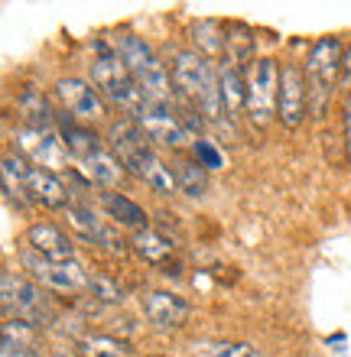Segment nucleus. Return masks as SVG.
<instances>
[{"label": "nucleus", "mask_w": 351, "mask_h": 357, "mask_svg": "<svg viewBox=\"0 0 351 357\" xmlns=\"http://www.w3.org/2000/svg\"><path fill=\"white\" fill-rule=\"evenodd\" d=\"M192 153H195V162H199L202 169H221L225 166V160H221V153H218V146L211 140H205V137H199L195 140V146H192Z\"/></svg>", "instance_id": "28"}, {"label": "nucleus", "mask_w": 351, "mask_h": 357, "mask_svg": "<svg viewBox=\"0 0 351 357\" xmlns=\"http://www.w3.org/2000/svg\"><path fill=\"white\" fill-rule=\"evenodd\" d=\"M27 247L33 254L46 257V260H75V244L62 227L49 225V221H36L27 227Z\"/></svg>", "instance_id": "18"}, {"label": "nucleus", "mask_w": 351, "mask_h": 357, "mask_svg": "<svg viewBox=\"0 0 351 357\" xmlns=\"http://www.w3.org/2000/svg\"><path fill=\"white\" fill-rule=\"evenodd\" d=\"M143 315L150 321L153 328H182V325H189L192 319V302H186L182 296L176 292H166V289H147L143 292Z\"/></svg>", "instance_id": "15"}, {"label": "nucleus", "mask_w": 351, "mask_h": 357, "mask_svg": "<svg viewBox=\"0 0 351 357\" xmlns=\"http://www.w3.org/2000/svg\"><path fill=\"white\" fill-rule=\"evenodd\" d=\"M78 357H133V348L127 341L114 338V335H105V331H95V335H85L78 338Z\"/></svg>", "instance_id": "24"}, {"label": "nucleus", "mask_w": 351, "mask_h": 357, "mask_svg": "<svg viewBox=\"0 0 351 357\" xmlns=\"http://www.w3.org/2000/svg\"><path fill=\"white\" fill-rule=\"evenodd\" d=\"M192 357H264L251 344H228V341H202L192 348Z\"/></svg>", "instance_id": "25"}, {"label": "nucleus", "mask_w": 351, "mask_h": 357, "mask_svg": "<svg viewBox=\"0 0 351 357\" xmlns=\"http://www.w3.org/2000/svg\"><path fill=\"white\" fill-rule=\"evenodd\" d=\"M147 357H166V354H147Z\"/></svg>", "instance_id": "32"}, {"label": "nucleus", "mask_w": 351, "mask_h": 357, "mask_svg": "<svg viewBox=\"0 0 351 357\" xmlns=\"http://www.w3.org/2000/svg\"><path fill=\"white\" fill-rule=\"evenodd\" d=\"M88 289L95 292L98 302H107V305H114V302L124 299V286L114 282L111 276H105V273H91L88 276Z\"/></svg>", "instance_id": "26"}, {"label": "nucleus", "mask_w": 351, "mask_h": 357, "mask_svg": "<svg viewBox=\"0 0 351 357\" xmlns=\"http://www.w3.org/2000/svg\"><path fill=\"white\" fill-rule=\"evenodd\" d=\"M247 85V117L257 130H270L280 98V66L274 59H254L244 72Z\"/></svg>", "instance_id": "8"}, {"label": "nucleus", "mask_w": 351, "mask_h": 357, "mask_svg": "<svg viewBox=\"0 0 351 357\" xmlns=\"http://www.w3.org/2000/svg\"><path fill=\"white\" fill-rule=\"evenodd\" d=\"M0 286H3V315L7 319L27 321L33 328H43V325L56 321V309H52V302H49L43 286L23 280L13 270H3Z\"/></svg>", "instance_id": "7"}, {"label": "nucleus", "mask_w": 351, "mask_h": 357, "mask_svg": "<svg viewBox=\"0 0 351 357\" xmlns=\"http://www.w3.org/2000/svg\"><path fill=\"white\" fill-rule=\"evenodd\" d=\"M20 264H23V270H27L43 289H52V292L88 289V276H91V273H85L75 260H46V257L33 254L27 247V250L20 254Z\"/></svg>", "instance_id": "11"}, {"label": "nucleus", "mask_w": 351, "mask_h": 357, "mask_svg": "<svg viewBox=\"0 0 351 357\" xmlns=\"http://www.w3.org/2000/svg\"><path fill=\"white\" fill-rule=\"evenodd\" d=\"M0 357H36V348H29V344H20V341H13V338H3Z\"/></svg>", "instance_id": "29"}, {"label": "nucleus", "mask_w": 351, "mask_h": 357, "mask_svg": "<svg viewBox=\"0 0 351 357\" xmlns=\"http://www.w3.org/2000/svg\"><path fill=\"white\" fill-rule=\"evenodd\" d=\"M88 72H91V82H95L98 94H101L107 104H114L124 117H137V114H140L147 98H143V91L130 78L127 66H124L114 52H98L95 62L88 66Z\"/></svg>", "instance_id": "6"}, {"label": "nucleus", "mask_w": 351, "mask_h": 357, "mask_svg": "<svg viewBox=\"0 0 351 357\" xmlns=\"http://www.w3.org/2000/svg\"><path fill=\"white\" fill-rule=\"evenodd\" d=\"M218 88H221V104H225V114L231 121L247 114V85H244V72L237 68V62L225 59L218 68Z\"/></svg>", "instance_id": "19"}, {"label": "nucleus", "mask_w": 351, "mask_h": 357, "mask_svg": "<svg viewBox=\"0 0 351 357\" xmlns=\"http://www.w3.org/2000/svg\"><path fill=\"white\" fill-rule=\"evenodd\" d=\"M172 85L179 104H189L205 117L211 127H225L231 117L225 114L218 88V72L209 66V59H202L195 49H172Z\"/></svg>", "instance_id": "2"}, {"label": "nucleus", "mask_w": 351, "mask_h": 357, "mask_svg": "<svg viewBox=\"0 0 351 357\" xmlns=\"http://www.w3.org/2000/svg\"><path fill=\"white\" fill-rule=\"evenodd\" d=\"M114 56L121 59L130 78L137 82V88L143 91V98L153 104H163V107H176V85H172V75L166 72L156 52H153L140 36H133V33H121L114 39Z\"/></svg>", "instance_id": "4"}, {"label": "nucleus", "mask_w": 351, "mask_h": 357, "mask_svg": "<svg viewBox=\"0 0 351 357\" xmlns=\"http://www.w3.org/2000/svg\"><path fill=\"white\" fill-rule=\"evenodd\" d=\"M66 218H68V225L75 227V231L85 237V241H91V244L105 247V250H111V254H121V257L130 250V241H124L121 231H114L111 225H105V221L95 215V208H88V205H68L66 208Z\"/></svg>", "instance_id": "16"}, {"label": "nucleus", "mask_w": 351, "mask_h": 357, "mask_svg": "<svg viewBox=\"0 0 351 357\" xmlns=\"http://www.w3.org/2000/svg\"><path fill=\"white\" fill-rule=\"evenodd\" d=\"M101 208H105L107 218H111L117 227H130L133 234L150 227L147 211H143L137 202H130L127 195H121V192H101Z\"/></svg>", "instance_id": "21"}, {"label": "nucleus", "mask_w": 351, "mask_h": 357, "mask_svg": "<svg viewBox=\"0 0 351 357\" xmlns=\"http://www.w3.org/2000/svg\"><path fill=\"white\" fill-rule=\"evenodd\" d=\"M13 140H17L20 153H23V160H29L33 166L39 169H49V172H68L72 176V166H68V150L62 137H56V130H33V127H20L13 133Z\"/></svg>", "instance_id": "12"}, {"label": "nucleus", "mask_w": 351, "mask_h": 357, "mask_svg": "<svg viewBox=\"0 0 351 357\" xmlns=\"http://www.w3.org/2000/svg\"><path fill=\"white\" fill-rule=\"evenodd\" d=\"M342 43L335 36H322L315 39L309 52H306V62H303V75H306V85H309V111L315 117H322L329 101H332V91L342 78Z\"/></svg>", "instance_id": "5"}, {"label": "nucleus", "mask_w": 351, "mask_h": 357, "mask_svg": "<svg viewBox=\"0 0 351 357\" xmlns=\"http://www.w3.org/2000/svg\"><path fill=\"white\" fill-rule=\"evenodd\" d=\"M56 98L72 121L88 123V121H101L107 114V101L98 94V88H91L88 82H82V78H59Z\"/></svg>", "instance_id": "14"}, {"label": "nucleus", "mask_w": 351, "mask_h": 357, "mask_svg": "<svg viewBox=\"0 0 351 357\" xmlns=\"http://www.w3.org/2000/svg\"><path fill=\"white\" fill-rule=\"evenodd\" d=\"M130 250L140 257V260H147L150 266L163 270L166 276L179 273V264H176V244H172L170 237H163L156 227L137 231V234L130 237Z\"/></svg>", "instance_id": "17"}, {"label": "nucleus", "mask_w": 351, "mask_h": 357, "mask_svg": "<svg viewBox=\"0 0 351 357\" xmlns=\"http://www.w3.org/2000/svg\"><path fill=\"white\" fill-rule=\"evenodd\" d=\"M225 29H228V59L241 62L251 52V46H254V36H251V29L244 23H228Z\"/></svg>", "instance_id": "27"}, {"label": "nucleus", "mask_w": 351, "mask_h": 357, "mask_svg": "<svg viewBox=\"0 0 351 357\" xmlns=\"http://www.w3.org/2000/svg\"><path fill=\"white\" fill-rule=\"evenodd\" d=\"M170 169H172V176H176V182H179V192H186V195H192V198H202L209 192V169H202L195 160L176 156V160L170 162Z\"/></svg>", "instance_id": "23"}, {"label": "nucleus", "mask_w": 351, "mask_h": 357, "mask_svg": "<svg viewBox=\"0 0 351 357\" xmlns=\"http://www.w3.org/2000/svg\"><path fill=\"white\" fill-rule=\"evenodd\" d=\"M130 121L140 127L147 140L156 143V146H166V150L182 153L186 146H195V140H199V137L182 123V117H179L176 107H163V104L147 101L140 107V114L130 117Z\"/></svg>", "instance_id": "9"}, {"label": "nucleus", "mask_w": 351, "mask_h": 357, "mask_svg": "<svg viewBox=\"0 0 351 357\" xmlns=\"http://www.w3.org/2000/svg\"><path fill=\"white\" fill-rule=\"evenodd\" d=\"M107 143H111V150H114L124 169L133 178H140L147 188H153L156 195H176L179 192V182L172 176V169L153 153V143L143 137V130L130 117L107 123Z\"/></svg>", "instance_id": "1"}, {"label": "nucleus", "mask_w": 351, "mask_h": 357, "mask_svg": "<svg viewBox=\"0 0 351 357\" xmlns=\"http://www.w3.org/2000/svg\"><path fill=\"white\" fill-rule=\"evenodd\" d=\"M3 166H10V169L20 176V185H23L29 202H36V205H43V208H52V211L72 205V202H68L66 182H62L56 172L39 169V166H33L29 160H23L20 153H7V156H3Z\"/></svg>", "instance_id": "10"}, {"label": "nucleus", "mask_w": 351, "mask_h": 357, "mask_svg": "<svg viewBox=\"0 0 351 357\" xmlns=\"http://www.w3.org/2000/svg\"><path fill=\"white\" fill-rule=\"evenodd\" d=\"M342 127H345V160H348V166H351V88H348V94H345Z\"/></svg>", "instance_id": "30"}, {"label": "nucleus", "mask_w": 351, "mask_h": 357, "mask_svg": "<svg viewBox=\"0 0 351 357\" xmlns=\"http://www.w3.org/2000/svg\"><path fill=\"white\" fill-rule=\"evenodd\" d=\"M59 137L66 143L72 162L88 176V182L105 185V188H117L124 182L127 169L121 166L114 150L101 143V137H98L95 130L82 127V123L72 121V117H59Z\"/></svg>", "instance_id": "3"}, {"label": "nucleus", "mask_w": 351, "mask_h": 357, "mask_svg": "<svg viewBox=\"0 0 351 357\" xmlns=\"http://www.w3.org/2000/svg\"><path fill=\"white\" fill-rule=\"evenodd\" d=\"M309 111V85H306L303 68L286 62L280 66V98H276V117L286 130H296L306 121Z\"/></svg>", "instance_id": "13"}, {"label": "nucleus", "mask_w": 351, "mask_h": 357, "mask_svg": "<svg viewBox=\"0 0 351 357\" xmlns=\"http://www.w3.org/2000/svg\"><path fill=\"white\" fill-rule=\"evenodd\" d=\"M192 46L202 59L221 62V59H228V29L218 20H195L192 23Z\"/></svg>", "instance_id": "20"}, {"label": "nucleus", "mask_w": 351, "mask_h": 357, "mask_svg": "<svg viewBox=\"0 0 351 357\" xmlns=\"http://www.w3.org/2000/svg\"><path fill=\"white\" fill-rule=\"evenodd\" d=\"M17 111L23 117V127H33V130H56V114L49 107L46 94L36 91V88H23L17 98Z\"/></svg>", "instance_id": "22"}, {"label": "nucleus", "mask_w": 351, "mask_h": 357, "mask_svg": "<svg viewBox=\"0 0 351 357\" xmlns=\"http://www.w3.org/2000/svg\"><path fill=\"white\" fill-rule=\"evenodd\" d=\"M342 82L351 85V46L345 49V59H342Z\"/></svg>", "instance_id": "31"}]
</instances>
